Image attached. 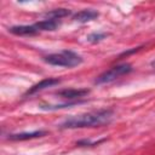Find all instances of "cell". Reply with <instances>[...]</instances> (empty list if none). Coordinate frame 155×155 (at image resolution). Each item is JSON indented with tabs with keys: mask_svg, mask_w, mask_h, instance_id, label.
<instances>
[{
	"mask_svg": "<svg viewBox=\"0 0 155 155\" xmlns=\"http://www.w3.org/2000/svg\"><path fill=\"white\" fill-rule=\"evenodd\" d=\"M70 15V11L67 10V8H56V10H52V11H48L44 15L45 19H61L65 16H69Z\"/></svg>",
	"mask_w": 155,
	"mask_h": 155,
	"instance_id": "30bf717a",
	"label": "cell"
},
{
	"mask_svg": "<svg viewBox=\"0 0 155 155\" xmlns=\"http://www.w3.org/2000/svg\"><path fill=\"white\" fill-rule=\"evenodd\" d=\"M59 22L56 19H42L40 22L34 23V25L36 27V29L39 31H52L56 30L59 27Z\"/></svg>",
	"mask_w": 155,
	"mask_h": 155,
	"instance_id": "9c48e42d",
	"label": "cell"
},
{
	"mask_svg": "<svg viewBox=\"0 0 155 155\" xmlns=\"http://www.w3.org/2000/svg\"><path fill=\"white\" fill-rule=\"evenodd\" d=\"M88 93H90V90H87V88H65V90L58 91L57 96H59L64 99L73 101V99H80V98L87 96Z\"/></svg>",
	"mask_w": 155,
	"mask_h": 155,
	"instance_id": "277c9868",
	"label": "cell"
},
{
	"mask_svg": "<svg viewBox=\"0 0 155 155\" xmlns=\"http://www.w3.org/2000/svg\"><path fill=\"white\" fill-rule=\"evenodd\" d=\"M132 71V65L130 63H122V64H117L114 65L111 68H109L108 70L103 71L99 76H97V79L94 80L96 85H102V84H109L116 79H119L122 75H126L128 73Z\"/></svg>",
	"mask_w": 155,
	"mask_h": 155,
	"instance_id": "3957f363",
	"label": "cell"
},
{
	"mask_svg": "<svg viewBox=\"0 0 155 155\" xmlns=\"http://www.w3.org/2000/svg\"><path fill=\"white\" fill-rule=\"evenodd\" d=\"M12 34L15 35H19V36H27V35H35L38 33H40L36 27L33 24V25H15V27H11L8 29Z\"/></svg>",
	"mask_w": 155,
	"mask_h": 155,
	"instance_id": "52a82bcc",
	"label": "cell"
},
{
	"mask_svg": "<svg viewBox=\"0 0 155 155\" xmlns=\"http://www.w3.org/2000/svg\"><path fill=\"white\" fill-rule=\"evenodd\" d=\"M111 109H101L76 116H71L61 124V128H82V127H96L109 124L113 119Z\"/></svg>",
	"mask_w": 155,
	"mask_h": 155,
	"instance_id": "6da1fadb",
	"label": "cell"
},
{
	"mask_svg": "<svg viewBox=\"0 0 155 155\" xmlns=\"http://www.w3.org/2000/svg\"><path fill=\"white\" fill-rule=\"evenodd\" d=\"M44 61L51 65L56 67H64V68H73L82 63V58L80 54L73 51H62L58 53H51L44 57Z\"/></svg>",
	"mask_w": 155,
	"mask_h": 155,
	"instance_id": "7a4b0ae2",
	"label": "cell"
},
{
	"mask_svg": "<svg viewBox=\"0 0 155 155\" xmlns=\"http://www.w3.org/2000/svg\"><path fill=\"white\" fill-rule=\"evenodd\" d=\"M98 16H99V13L97 11L91 10V8H86V10H81V11L76 12L73 16V19L76 22H80V23H86V22L96 19Z\"/></svg>",
	"mask_w": 155,
	"mask_h": 155,
	"instance_id": "8992f818",
	"label": "cell"
},
{
	"mask_svg": "<svg viewBox=\"0 0 155 155\" xmlns=\"http://www.w3.org/2000/svg\"><path fill=\"white\" fill-rule=\"evenodd\" d=\"M108 36V34L107 33H101V31H98V33H91L90 35H87V40L90 41V42H92V44H96V42H99V41H102L103 39H105Z\"/></svg>",
	"mask_w": 155,
	"mask_h": 155,
	"instance_id": "8fae6325",
	"label": "cell"
},
{
	"mask_svg": "<svg viewBox=\"0 0 155 155\" xmlns=\"http://www.w3.org/2000/svg\"><path fill=\"white\" fill-rule=\"evenodd\" d=\"M61 82V80L59 79H54V78H48V79H44V80H41L40 82H38V84H35L34 86H31L27 92H25V96H31V94H34V93H38V92H40V91H42V90H46L47 87H52V86H54V85H58Z\"/></svg>",
	"mask_w": 155,
	"mask_h": 155,
	"instance_id": "5b68a950",
	"label": "cell"
},
{
	"mask_svg": "<svg viewBox=\"0 0 155 155\" xmlns=\"http://www.w3.org/2000/svg\"><path fill=\"white\" fill-rule=\"evenodd\" d=\"M46 133H47L46 131H33V132L15 133V134H10V136H8V139H10V140H28V139L42 137V136H45Z\"/></svg>",
	"mask_w": 155,
	"mask_h": 155,
	"instance_id": "ba28073f",
	"label": "cell"
},
{
	"mask_svg": "<svg viewBox=\"0 0 155 155\" xmlns=\"http://www.w3.org/2000/svg\"><path fill=\"white\" fill-rule=\"evenodd\" d=\"M150 64H151V67H153V68H154V69H155V59H154V61H153V62H151V63H150Z\"/></svg>",
	"mask_w": 155,
	"mask_h": 155,
	"instance_id": "7c38bea8",
	"label": "cell"
}]
</instances>
